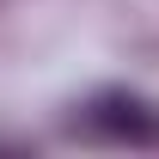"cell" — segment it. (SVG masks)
<instances>
[{
	"label": "cell",
	"instance_id": "cell-1",
	"mask_svg": "<svg viewBox=\"0 0 159 159\" xmlns=\"http://www.w3.org/2000/svg\"><path fill=\"white\" fill-rule=\"evenodd\" d=\"M74 129L104 147H159V98L129 92V86H104L80 104Z\"/></svg>",
	"mask_w": 159,
	"mask_h": 159
}]
</instances>
